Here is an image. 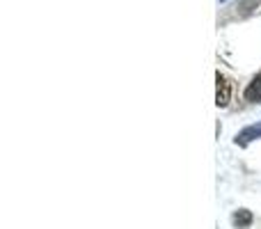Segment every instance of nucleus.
I'll return each mask as SVG.
<instances>
[{
  "label": "nucleus",
  "instance_id": "nucleus-4",
  "mask_svg": "<svg viewBox=\"0 0 261 229\" xmlns=\"http://www.w3.org/2000/svg\"><path fill=\"white\" fill-rule=\"evenodd\" d=\"M234 225L239 227V229H245V227H250V222H252V213L250 211H245V209H241L239 213H234Z\"/></svg>",
  "mask_w": 261,
  "mask_h": 229
},
{
  "label": "nucleus",
  "instance_id": "nucleus-2",
  "mask_svg": "<svg viewBox=\"0 0 261 229\" xmlns=\"http://www.w3.org/2000/svg\"><path fill=\"white\" fill-rule=\"evenodd\" d=\"M261 138V121L259 124H252L248 126V129H243L239 135H236V144H241V147H245V144H250L252 140Z\"/></svg>",
  "mask_w": 261,
  "mask_h": 229
},
{
  "label": "nucleus",
  "instance_id": "nucleus-1",
  "mask_svg": "<svg viewBox=\"0 0 261 229\" xmlns=\"http://www.w3.org/2000/svg\"><path fill=\"white\" fill-rule=\"evenodd\" d=\"M216 81H218V90H216V104L220 106V108H225V106L229 104V99H231V83L227 81V78L222 76L220 71H218Z\"/></svg>",
  "mask_w": 261,
  "mask_h": 229
},
{
  "label": "nucleus",
  "instance_id": "nucleus-3",
  "mask_svg": "<svg viewBox=\"0 0 261 229\" xmlns=\"http://www.w3.org/2000/svg\"><path fill=\"white\" fill-rule=\"evenodd\" d=\"M245 101H250V104L261 101V73H257V76L252 78V83L245 87Z\"/></svg>",
  "mask_w": 261,
  "mask_h": 229
},
{
  "label": "nucleus",
  "instance_id": "nucleus-5",
  "mask_svg": "<svg viewBox=\"0 0 261 229\" xmlns=\"http://www.w3.org/2000/svg\"><path fill=\"white\" fill-rule=\"evenodd\" d=\"M220 3H222V0H220Z\"/></svg>",
  "mask_w": 261,
  "mask_h": 229
}]
</instances>
